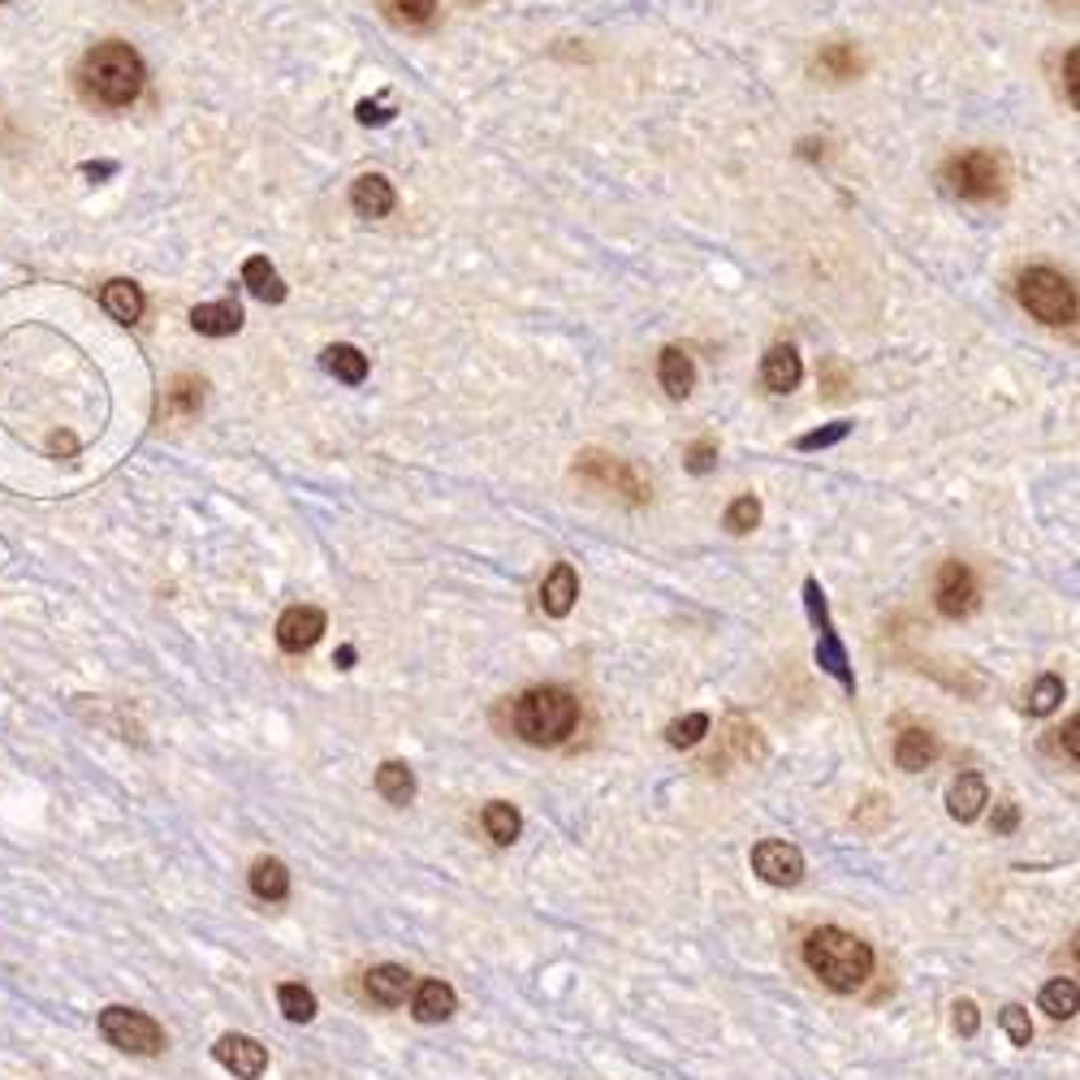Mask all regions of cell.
I'll return each mask as SVG.
<instances>
[{
    "label": "cell",
    "instance_id": "obj_9",
    "mask_svg": "<svg viewBox=\"0 0 1080 1080\" xmlns=\"http://www.w3.org/2000/svg\"><path fill=\"white\" fill-rule=\"evenodd\" d=\"M752 873L769 886H796L804 877V855L791 842L765 839L752 847Z\"/></svg>",
    "mask_w": 1080,
    "mask_h": 1080
},
{
    "label": "cell",
    "instance_id": "obj_1",
    "mask_svg": "<svg viewBox=\"0 0 1080 1080\" xmlns=\"http://www.w3.org/2000/svg\"><path fill=\"white\" fill-rule=\"evenodd\" d=\"M804 963L813 968V976L835 990V994H855L869 976H873V947L855 934H847L839 925H822L804 938Z\"/></svg>",
    "mask_w": 1080,
    "mask_h": 1080
},
{
    "label": "cell",
    "instance_id": "obj_40",
    "mask_svg": "<svg viewBox=\"0 0 1080 1080\" xmlns=\"http://www.w3.org/2000/svg\"><path fill=\"white\" fill-rule=\"evenodd\" d=\"M956 1029H960L963 1037H972V1033L981 1029V1016H976V1007H972L968 998H960V1003H956Z\"/></svg>",
    "mask_w": 1080,
    "mask_h": 1080
},
{
    "label": "cell",
    "instance_id": "obj_17",
    "mask_svg": "<svg viewBox=\"0 0 1080 1080\" xmlns=\"http://www.w3.org/2000/svg\"><path fill=\"white\" fill-rule=\"evenodd\" d=\"M454 1007H459V998H454V990L446 981H424L415 990V1003H411V1011H415L420 1024H441V1020L454 1016Z\"/></svg>",
    "mask_w": 1080,
    "mask_h": 1080
},
{
    "label": "cell",
    "instance_id": "obj_22",
    "mask_svg": "<svg viewBox=\"0 0 1080 1080\" xmlns=\"http://www.w3.org/2000/svg\"><path fill=\"white\" fill-rule=\"evenodd\" d=\"M251 895L264 903H281L290 895V873L281 860H255L251 864Z\"/></svg>",
    "mask_w": 1080,
    "mask_h": 1080
},
{
    "label": "cell",
    "instance_id": "obj_7",
    "mask_svg": "<svg viewBox=\"0 0 1080 1080\" xmlns=\"http://www.w3.org/2000/svg\"><path fill=\"white\" fill-rule=\"evenodd\" d=\"M100 1033L109 1037V1046H118L125 1055H160L165 1051V1029L147 1011H134V1007H105Z\"/></svg>",
    "mask_w": 1080,
    "mask_h": 1080
},
{
    "label": "cell",
    "instance_id": "obj_32",
    "mask_svg": "<svg viewBox=\"0 0 1080 1080\" xmlns=\"http://www.w3.org/2000/svg\"><path fill=\"white\" fill-rule=\"evenodd\" d=\"M380 9L398 26H428L437 17V0H380Z\"/></svg>",
    "mask_w": 1080,
    "mask_h": 1080
},
{
    "label": "cell",
    "instance_id": "obj_5",
    "mask_svg": "<svg viewBox=\"0 0 1080 1080\" xmlns=\"http://www.w3.org/2000/svg\"><path fill=\"white\" fill-rule=\"evenodd\" d=\"M575 476L597 484L605 493H614V497H622L627 506H644V501L653 497L648 481H644L627 459H614V454H600V450H584V454H580Z\"/></svg>",
    "mask_w": 1080,
    "mask_h": 1080
},
{
    "label": "cell",
    "instance_id": "obj_44",
    "mask_svg": "<svg viewBox=\"0 0 1080 1080\" xmlns=\"http://www.w3.org/2000/svg\"><path fill=\"white\" fill-rule=\"evenodd\" d=\"M1055 4H1077V0H1055Z\"/></svg>",
    "mask_w": 1080,
    "mask_h": 1080
},
{
    "label": "cell",
    "instance_id": "obj_21",
    "mask_svg": "<svg viewBox=\"0 0 1080 1080\" xmlns=\"http://www.w3.org/2000/svg\"><path fill=\"white\" fill-rule=\"evenodd\" d=\"M657 376H662V389L670 398H688L692 385H696V363H692V355H683L679 347H666L662 360H657Z\"/></svg>",
    "mask_w": 1080,
    "mask_h": 1080
},
{
    "label": "cell",
    "instance_id": "obj_15",
    "mask_svg": "<svg viewBox=\"0 0 1080 1080\" xmlns=\"http://www.w3.org/2000/svg\"><path fill=\"white\" fill-rule=\"evenodd\" d=\"M985 804H990V787H985L981 774H960L951 782V791H947V813L956 822H976Z\"/></svg>",
    "mask_w": 1080,
    "mask_h": 1080
},
{
    "label": "cell",
    "instance_id": "obj_3",
    "mask_svg": "<svg viewBox=\"0 0 1080 1080\" xmlns=\"http://www.w3.org/2000/svg\"><path fill=\"white\" fill-rule=\"evenodd\" d=\"M510 718H514V735L519 739H527L536 748H554V743H562L580 726V701H575V692L545 683V688L523 692L514 701V714Z\"/></svg>",
    "mask_w": 1080,
    "mask_h": 1080
},
{
    "label": "cell",
    "instance_id": "obj_36",
    "mask_svg": "<svg viewBox=\"0 0 1080 1080\" xmlns=\"http://www.w3.org/2000/svg\"><path fill=\"white\" fill-rule=\"evenodd\" d=\"M998 1024H1003V1033L1011 1037V1046H1029V1042H1033V1024H1029V1011H1024L1020 1003H1007L1003 1016H998Z\"/></svg>",
    "mask_w": 1080,
    "mask_h": 1080
},
{
    "label": "cell",
    "instance_id": "obj_14",
    "mask_svg": "<svg viewBox=\"0 0 1080 1080\" xmlns=\"http://www.w3.org/2000/svg\"><path fill=\"white\" fill-rule=\"evenodd\" d=\"M406 985H411V972L402 963H376L367 976H363V994L380 1007H398L406 998Z\"/></svg>",
    "mask_w": 1080,
    "mask_h": 1080
},
{
    "label": "cell",
    "instance_id": "obj_33",
    "mask_svg": "<svg viewBox=\"0 0 1080 1080\" xmlns=\"http://www.w3.org/2000/svg\"><path fill=\"white\" fill-rule=\"evenodd\" d=\"M705 735H709V714H688V718L666 726V743L670 748H696Z\"/></svg>",
    "mask_w": 1080,
    "mask_h": 1080
},
{
    "label": "cell",
    "instance_id": "obj_8",
    "mask_svg": "<svg viewBox=\"0 0 1080 1080\" xmlns=\"http://www.w3.org/2000/svg\"><path fill=\"white\" fill-rule=\"evenodd\" d=\"M981 600L976 588V575L963 567V562H943L938 567V580H934V605L943 618H968Z\"/></svg>",
    "mask_w": 1080,
    "mask_h": 1080
},
{
    "label": "cell",
    "instance_id": "obj_27",
    "mask_svg": "<svg viewBox=\"0 0 1080 1080\" xmlns=\"http://www.w3.org/2000/svg\"><path fill=\"white\" fill-rule=\"evenodd\" d=\"M860 52L851 48V44H826L822 52H817V74H826L830 83H847V78H855L860 74Z\"/></svg>",
    "mask_w": 1080,
    "mask_h": 1080
},
{
    "label": "cell",
    "instance_id": "obj_12",
    "mask_svg": "<svg viewBox=\"0 0 1080 1080\" xmlns=\"http://www.w3.org/2000/svg\"><path fill=\"white\" fill-rule=\"evenodd\" d=\"M575 600H580V575H575L571 562H558V567L545 575V584H541V609H545L549 618H567V614L575 609Z\"/></svg>",
    "mask_w": 1080,
    "mask_h": 1080
},
{
    "label": "cell",
    "instance_id": "obj_16",
    "mask_svg": "<svg viewBox=\"0 0 1080 1080\" xmlns=\"http://www.w3.org/2000/svg\"><path fill=\"white\" fill-rule=\"evenodd\" d=\"M934 756H938V735H930L921 726H908L895 739V765L908 769V774H921L925 765H934Z\"/></svg>",
    "mask_w": 1080,
    "mask_h": 1080
},
{
    "label": "cell",
    "instance_id": "obj_13",
    "mask_svg": "<svg viewBox=\"0 0 1080 1080\" xmlns=\"http://www.w3.org/2000/svg\"><path fill=\"white\" fill-rule=\"evenodd\" d=\"M393 204H398V195H393L389 178H380V173H363V178H355V186H351V208H355L360 217H367V221L389 217Z\"/></svg>",
    "mask_w": 1080,
    "mask_h": 1080
},
{
    "label": "cell",
    "instance_id": "obj_24",
    "mask_svg": "<svg viewBox=\"0 0 1080 1080\" xmlns=\"http://www.w3.org/2000/svg\"><path fill=\"white\" fill-rule=\"evenodd\" d=\"M242 286H246L255 299H264V303H281V299H286V286H281L277 268H272L264 255H251V259L242 264Z\"/></svg>",
    "mask_w": 1080,
    "mask_h": 1080
},
{
    "label": "cell",
    "instance_id": "obj_4",
    "mask_svg": "<svg viewBox=\"0 0 1080 1080\" xmlns=\"http://www.w3.org/2000/svg\"><path fill=\"white\" fill-rule=\"evenodd\" d=\"M1016 294H1020L1024 312H1029L1033 320H1042V325L1064 329V325L1077 320V290H1072V281H1068L1064 272H1055V268H1029V272H1020Z\"/></svg>",
    "mask_w": 1080,
    "mask_h": 1080
},
{
    "label": "cell",
    "instance_id": "obj_31",
    "mask_svg": "<svg viewBox=\"0 0 1080 1080\" xmlns=\"http://www.w3.org/2000/svg\"><path fill=\"white\" fill-rule=\"evenodd\" d=\"M277 1003H281L286 1020H294V1024H307V1020H316V994H312L307 985H294V981H286V985L277 990Z\"/></svg>",
    "mask_w": 1080,
    "mask_h": 1080
},
{
    "label": "cell",
    "instance_id": "obj_18",
    "mask_svg": "<svg viewBox=\"0 0 1080 1080\" xmlns=\"http://www.w3.org/2000/svg\"><path fill=\"white\" fill-rule=\"evenodd\" d=\"M191 325H195L204 338H230V333H239L242 329V307L234 299H226V303H199V307L191 312Z\"/></svg>",
    "mask_w": 1080,
    "mask_h": 1080
},
{
    "label": "cell",
    "instance_id": "obj_35",
    "mask_svg": "<svg viewBox=\"0 0 1080 1080\" xmlns=\"http://www.w3.org/2000/svg\"><path fill=\"white\" fill-rule=\"evenodd\" d=\"M756 523H761V501H756V497H735L730 510H726V527H730L735 536H748Z\"/></svg>",
    "mask_w": 1080,
    "mask_h": 1080
},
{
    "label": "cell",
    "instance_id": "obj_20",
    "mask_svg": "<svg viewBox=\"0 0 1080 1080\" xmlns=\"http://www.w3.org/2000/svg\"><path fill=\"white\" fill-rule=\"evenodd\" d=\"M100 303H105V312L121 320V325H134L138 316H143V307H147V299H143V290L134 286V281H125V277H113L105 290H100Z\"/></svg>",
    "mask_w": 1080,
    "mask_h": 1080
},
{
    "label": "cell",
    "instance_id": "obj_26",
    "mask_svg": "<svg viewBox=\"0 0 1080 1080\" xmlns=\"http://www.w3.org/2000/svg\"><path fill=\"white\" fill-rule=\"evenodd\" d=\"M484 835L497 842V847H510V842L519 839V830H523V817H519V809L514 804H506V800H493V804H484Z\"/></svg>",
    "mask_w": 1080,
    "mask_h": 1080
},
{
    "label": "cell",
    "instance_id": "obj_41",
    "mask_svg": "<svg viewBox=\"0 0 1080 1080\" xmlns=\"http://www.w3.org/2000/svg\"><path fill=\"white\" fill-rule=\"evenodd\" d=\"M1016 822H1020V809H1016V804H998V809H994V835H1011Z\"/></svg>",
    "mask_w": 1080,
    "mask_h": 1080
},
{
    "label": "cell",
    "instance_id": "obj_29",
    "mask_svg": "<svg viewBox=\"0 0 1080 1080\" xmlns=\"http://www.w3.org/2000/svg\"><path fill=\"white\" fill-rule=\"evenodd\" d=\"M325 367H329L342 385H363V376H367V355L342 342V347H329V351H325Z\"/></svg>",
    "mask_w": 1080,
    "mask_h": 1080
},
{
    "label": "cell",
    "instance_id": "obj_34",
    "mask_svg": "<svg viewBox=\"0 0 1080 1080\" xmlns=\"http://www.w3.org/2000/svg\"><path fill=\"white\" fill-rule=\"evenodd\" d=\"M199 402H204V380H199V376H178L173 389H169V406H173L178 415H195Z\"/></svg>",
    "mask_w": 1080,
    "mask_h": 1080
},
{
    "label": "cell",
    "instance_id": "obj_38",
    "mask_svg": "<svg viewBox=\"0 0 1080 1080\" xmlns=\"http://www.w3.org/2000/svg\"><path fill=\"white\" fill-rule=\"evenodd\" d=\"M714 463H718V441H696V446H688V468L696 472V476H705V472H714Z\"/></svg>",
    "mask_w": 1080,
    "mask_h": 1080
},
{
    "label": "cell",
    "instance_id": "obj_37",
    "mask_svg": "<svg viewBox=\"0 0 1080 1080\" xmlns=\"http://www.w3.org/2000/svg\"><path fill=\"white\" fill-rule=\"evenodd\" d=\"M847 433H851V424H847V420H839V424H830V428L804 433V437H800V450H826V446H839Z\"/></svg>",
    "mask_w": 1080,
    "mask_h": 1080
},
{
    "label": "cell",
    "instance_id": "obj_46",
    "mask_svg": "<svg viewBox=\"0 0 1080 1080\" xmlns=\"http://www.w3.org/2000/svg\"><path fill=\"white\" fill-rule=\"evenodd\" d=\"M0 4H4V0H0Z\"/></svg>",
    "mask_w": 1080,
    "mask_h": 1080
},
{
    "label": "cell",
    "instance_id": "obj_25",
    "mask_svg": "<svg viewBox=\"0 0 1080 1080\" xmlns=\"http://www.w3.org/2000/svg\"><path fill=\"white\" fill-rule=\"evenodd\" d=\"M376 791L389 800V804H411L415 800V774L406 761H385L376 769Z\"/></svg>",
    "mask_w": 1080,
    "mask_h": 1080
},
{
    "label": "cell",
    "instance_id": "obj_43",
    "mask_svg": "<svg viewBox=\"0 0 1080 1080\" xmlns=\"http://www.w3.org/2000/svg\"><path fill=\"white\" fill-rule=\"evenodd\" d=\"M389 118H393V113H385V109H380V105H372V100H363V105H360V121H363V125H372V121L380 125V121H389Z\"/></svg>",
    "mask_w": 1080,
    "mask_h": 1080
},
{
    "label": "cell",
    "instance_id": "obj_39",
    "mask_svg": "<svg viewBox=\"0 0 1080 1080\" xmlns=\"http://www.w3.org/2000/svg\"><path fill=\"white\" fill-rule=\"evenodd\" d=\"M1064 96H1068V105H1072V109L1080 105V92H1077V48H1068V52H1064Z\"/></svg>",
    "mask_w": 1080,
    "mask_h": 1080
},
{
    "label": "cell",
    "instance_id": "obj_42",
    "mask_svg": "<svg viewBox=\"0 0 1080 1080\" xmlns=\"http://www.w3.org/2000/svg\"><path fill=\"white\" fill-rule=\"evenodd\" d=\"M1055 735H1064V748H1068V761H1080V718H1068L1064 730H1055Z\"/></svg>",
    "mask_w": 1080,
    "mask_h": 1080
},
{
    "label": "cell",
    "instance_id": "obj_45",
    "mask_svg": "<svg viewBox=\"0 0 1080 1080\" xmlns=\"http://www.w3.org/2000/svg\"><path fill=\"white\" fill-rule=\"evenodd\" d=\"M468 4H481V0H468Z\"/></svg>",
    "mask_w": 1080,
    "mask_h": 1080
},
{
    "label": "cell",
    "instance_id": "obj_28",
    "mask_svg": "<svg viewBox=\"0 0 1080 1080\" xmlns=\"http://www.w3.org/2000/svg\"><path fill=\"white\" fill-rule=\"evenodd\" d=\"M1042 1011L1055 1020H1072L1077 1016V981L1072 976H1055L1042 985Z\"/></svg>",
    "mask_w": 1080,
    "mask_h": 1080
},
{
    "label": "cell",
    "instance_id": "obj_30",
    "mask_svg": "<svg viewBox=\"0 0 1080 1080\" xmlns=\"http://www.w3.org/2000/svg\"><path fill=\"white\" fill-rule=\"evenodd\" d=\"M1064 696H1068L1064 679H1059V675H1042V679L1033 683V692H1029L1024 709H1029L1033 718H1046V714H1055V709H1059V701H1064Z\"/></svg>",
    "mask_w": 1080,
    "mask_h": 1080
},
{
    "label": "cell",
    "instance_id": "obj_10",
    "mask_svg": "<svg viewBox=\"0 0 1080 1080\" xmlns=\"http://www.w3.org/2000/svg\"><path fill=\"white\" fill-rule=\"evenodd\" d=\"M213 1059H217L226 1072H234L239 1080H259L268 1072V1051H264L255 1037H246V1033H226V1037L213 1046Z\"/></svg>",
    "mask_w": 1080,
    "mask_h": 1080
},
{
    "label": "cell",
    "instance_id": "obj_6",
    "mask_svg": "<svg viewBox=\"0 0 1080 1080\" xmlns=\"http://www.w3.org/2000/svg\"><path fill=\"white\" fill-rule=\"evenodd\" d=\"M943 182H947V191H951L956 199L981 204V199H994V195L1003 191V165H998V156H990V151H963L956 160H947Z\"/></svg>",
    "mask_w": 1080,
    "mask_h": 1080
},
{
    "label": "cell",
    "instance_id": "obj_23",
    "mask_svg": "<svg viewBox=\"0 0 1080 1080\" xmlns=\"http://www.w3.org/2000/svg\"><path fill=\"white\" fill-rule=\"evenodd\" d=\"M822 631V640H817V666L826 670V675H835L847 692H855V675H851V662H847V648L839 644V635H835V627L830 622H822L817 627Z\"/></svg>",
    "mask_w": 1080,
    "mask_h": 1080
},
{
    "label": "cell",
    "instance_id": "obj_11",
    "mask_svg": "<svg viewBox=\"0 0 1080 1080\" xmlns=\"http://www.w3.org/2000/svg\"><path fill=\"white\" fill-rule=\"evenodd\" d=\"M320 635H325V614L316 605H290L277 618V644L286 653H307Z\"/></svg>",
    "mask_w": 1080,
    "mask_h": 1080
},
{
    "label": "cell",
    "instance_id": "obj_2",
    "mask_svg": "<svg viewBox=\"0 0 1080 1080\" xmlns=\"http://www.w3.org/2000/svg\"><path fill=\"white\" fill-rule=\"evenodd\" d=\"M143 78H147L143 57H138L130 44H121V39L96 44V48L83 57V70H78L83 96L96 100V105H105V109H125V105H134L138 92H143Z\"/></svg>",
    "mask_w": 1080,
    "mask_h": 1080
},
{
    "label": "cell",
    "instance_id": "obj_19",
    "mask_svg": "<svg viewBox=\"0 0 1080 1080\" xmlns=\"http://www.w3.org/2000/svg\"><path fill=\"white\" fill-rule=\"evenodd\" d=\"M804 376V363L791 347H769V355L761 363V380L774 389V393H791Z\"/></svg>",
    "mask_w": 1080,
    "mask_h": 1080
}]
</instances>
